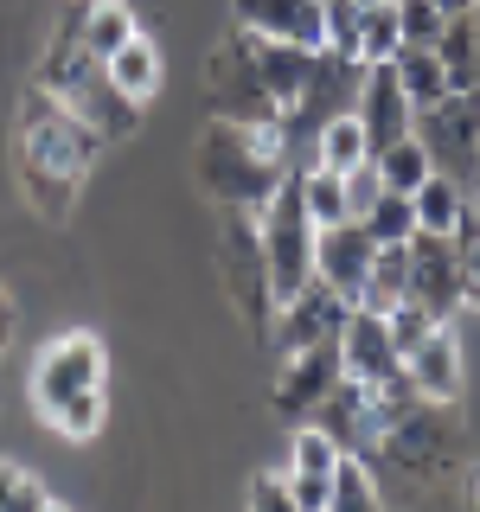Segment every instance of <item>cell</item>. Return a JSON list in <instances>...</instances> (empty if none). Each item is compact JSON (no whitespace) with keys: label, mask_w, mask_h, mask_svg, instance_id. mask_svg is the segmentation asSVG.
Segmentation results:
<instances>
[{"label":"cell","mask_w":480,"mask_h":512,"mask_svg":"<svg viewBox=\"0 0 480 512\" xmlns=\"http://www.w3.org/2000/svg\"><path fill=\"white\" fill-rule=\"evenodd\" d=\"M378 256V237L365 231L359 218H333V224H314V276L327 288H340L346 301H359L365 288V269Z\"/></svg>","instance_id":"7c38bea8"},{"label":"cell","mask_w":480,"mask_h":512,"mask_svg":"<svg viewBox=\"0 0 480 512\" xmlns=\"http://www.w3.org/2000/svg\"><path fill=\"white\" fill-rule=\"evenodd\" d=\"M295 180H301V205H308L314 224L352 218V212H346V173H340V167H320V160H314L308 173H295Z\"/></svg>","instance_id":"f546056e"},{"label":"cell","mask_w":480,"mask_h":512,"mask_svg":"<svg viewBox=\"0 0 480 512\" xmlns=\"http://www.w3.org/2000/svg\"><path fill=\"white\" fill-rule=\"evenodd\" d=\"M410 301H423L436 320H455L468 308V276H461V250L448 231L410 237Z\"/></svg>","instance_id":"30bf717a"},{"label":"cell","mask_w":480,"mask_h":512,"mask_svg":"<svg viewBox=\"0 0 480 512\" xmlns=\"http://www.w3.org/2000/svg\"><path fill=\"white\" fill-rule=\"evenodd\" d=\"M250 506H256V512H295V487H288V468L256 474V480H250Z\"/></svg>","instance_id":"f35d334b"},{"label":"cell","mask_w":480,"mask_h":512,"mask_svg":"<svg viewBox=\"0 0 480 512\" xmlns=\"http://www.w3.org/2000/svg\"><path fill=\"white\" fill-rule=\"evenodd\" d=\"M7 340H13V295L0 288V352H7Z\"/></svg>","instance_id":"ab89813d"},{"label":"cell","mask_w":480,"mask_h":512,"mask_svg":"<svg viewBox=\"0 0 480 512\" xmlns=\"http://www.w3.org/2000/svg\"><path fill=\"white\" fill-rule=\"evenodd\" d=\"M346 314H352V301L340 295V288H327L320 276H308L288 301H276V320H269V346H276L282 359H288V352H308V346H320V340H340Z\"/></svg>","instance_id":"9c48e42d"},{"label":"cell","mask_w":480,"mask_h":512,"mask_svg":"<svg viewBox=\"0 0 480 512\" xmlns=\"http://www.w3.org/2000/svg\"><path fill=\"white\" fill-rule=\"evenodd\" d=\"M474 26H480V0H474Z\"/></svg>","instance_id":"7bdbcfd3"},{"label":"cell","mask_w":480,"mask_h":512,"mask_svg":"<svg viewBox=\"0 0 480 512\" xmlns=\"http://www.w3.org/2000/svg\"><path fill=\"white\" fill-rule=\"evenodd\" d=\"M468 199H474V186H461L455 173L429 167V180L410 192V205H416V231H455L461 212H468Z\"/></svg>","instance_id":"7402d4cb"},{"label":"cell","mask_w":480,"mask_h":512,"mask_svg":"<svg viewBox=\"0 0 480 512\" xmlns=\"http://www.w3.org/2000/svg\"><path fill=\"white\" fill-rule=\"evenodd\" d=\"M333 461H340L333 436H320L314 423H295V442H288V487H295V512H327Z\"/></svg>","instance_id":"d6986e66"},{"label":"cell","mask_w":480,"mask_h":512,"mask_svg":"<svg viewBox=\"0 0 480 512\" xmlns=\"http://www.w3.org/2000/svg\"><path fill=\"white\" fill-rule=\"evenodd\" d=\"M45 506H58V493H45L26 468L0 461V512H45Z\"/></svg>","instance_id":"d6a6232c"},{"label":"cell","mask_w":480,"mask_h":512,"mask_svg":"<svg viewBox=\"0 0 480 512\" xmlns=\"http://www.w3.org/2000/svg\"><path fill=\"white\" fill-rule=\"evenodd\" d=\"M192 180L218 212H263L276 199V186L288 180L282 148H276V122L250 128L231 116H212L192 141Z\"/></svg>","instance_id":"7a4b0ae2"},{"label":"cell","mask_w":480,"mask_h":512,"mask_svg":"<svg viewBox=\"0 0 480 512\" xmlns=\"http://www.w3.org/2000/svg\"><path fill=\"white\" fill-rule=\"evenodd\" d=\"M256 39V32H250ZM320 45H295V39H256V64H263V84L276 96V109H288L308 84V64H314Z\"/></svg>","instance_id":"ffe728a7"},{"label":"cell","mask_w":480,"mask_h":512,"mask_svg":"<svg viewBox=\"0 0 480 512\" xmlns=\"http://www.w3.org/2000/svg\"><path fill=\"white\" fill-rule=\"evenodd\" d=\"M256 231H263V263H269V288L276 301H288L301 282L314 276V218L301 205V180L288 173L276 186V199L256 212Z\"/></svg>","instance_id":"8992f818"},{"label":"cell","mask_w":480,"mask_h":512,"mask_svg":"<svg viewBox=\"0 0 480 512\" xmlns=\"http://www.w3.org/2000/svg\"><path fill=\"white\" fill-rule=\"evenodd\" d=\"M359 13L365 0H320V20H327V45L346 58H359Z\"/></svg>","instance_id":"836d02e7"},{"label":"cell","mask_w":480,"mask_h":512,"mask_svg":"<svg viewBox=\"0 0 480 512\" xmlns=\"http://www.w3.org/2000/svg\"><path fill=\"white\" fill-rule=\"evenodd\" d=\"M365 461H372L378 474L404 480V487H442V480H455L461 468H468V442H461L455 404H429V397H416L397 423L378 429V442H372Z\"/></svg>","instance_id":"3957f363"},{"label":"cell","mask_w":480,"mask_h":512,"mask_svg":"<svg viewBox=\"0 0 480 512\" xmlns=\"http://www.w3.org/2000/svg\"><path fill=\"white\" fill-rule=\"evenodd\" d=\"M231 26L256 39H295V45H327L320 0H231Z\"/></svg>","instance_id":"2e32d148"},{"label":"cell","mask_w":480,"mask_h":512,"mask_svg":"<svg viewBox=\"0 0 480 512\" xmlns=\"http://www.w3.org/2000/svg\"><path fill=\"white\" fill-rule=\"evenodd\" d=\"M359 84H365V64L333 52V45H320L314 64H308V84L288 109H301L308 122H327V116H346V109H359Z\"/></svg>","instance_id":"5bb4252c"},{"label":"cell","mask_w":480,"mask_h":512,"mask_svg":"<svg viewBox=\"0 0 480 512\" xmlns=\"http://www.w3.org/2000/svg\"><path fill=\"white\" fill-rule=\"evenodd\" d=\"M359 122H365V148H391V141H404L410 128H416V109H410V96L404 84H397V71H391V58L384 64H365V84H359Z\"/></svg>","instance_id":"9a60e30c"},{"label":"cell","mask_w":480,"mask_h":512,"mask_svg":"<svg viewBox=\"0 0 480 512\" xmlns=\"http://www.w3.org/2000/svg\"><path fill=\"white\" fill-rule=\"evenodd\" d=\"M103 64H109V77H116V84L135 96V103H148V96L160 90V77H167V64H160V45L141 39V32L122 45V52H109Z\"/></svg>","instance_id":"d4e9b609"},{"label":"cell","mask_w":480,"mask_h":512,"mask_svg":"<svg viewBox=\"0 0 480 512\" xmlns=\"http://www.w3.org/2000/svg\"><path fill=\"white\" fill-rule=\"evenodd\" d=\"M404 372L416 384V397H429V404H455L461 391H468V365H461V340L448 333V320L436 333H429L423 346L404 352Z\"/></svg>","instance_id":"e0dca14e"},{"label":"cell","mask_w":480,"mask_h":512,"mask_svg":"<svg viewBox=\"0 0 480 512\" xmlns=\"http://www.w3.org/2000/svg\"><path fill=\"white\" fill-rule=\"evenodd\" d=\"M442 13H474V0H436Z\"/></svg>","instance_id":"60d3db41"},{"label":"cell","mask_w":480,"mask_h":512,"mask_svg":"<svg viewBox=\"0 0 480 512\" xmlns=\"http://www.w3.org/2000/svg\"><path fill=\"white\" fill-rule=\"evenodd\" d=\"M135 32H141V26H135V13H128L122 0H84V52H90V58L122 52Z\"/></svg>","instance_id":"484cf974"},{"label":"cell","mask_w":480,"mask_h":512,"mask_svg":"<svg viewBox=\"0 0 480 512\" xmlns=\"http://www.w3.org/2000/svg\"><path fill=\"white\" fill-rule=\"evenodd\" d=\"M442 20H448V13L436 7V0H397V26H404L410 45H436Z\"/></svg>","instance_id":"8d00e7d4"},{"label":"cell","mask_w":480,"mask_h":512,"mask_svg":"<svg viewBox=\"0 0 480 512\" xmlns=\"http://www.w3.org/2000/svg\"><path fill=\"white\" fill-rule=\"evenodd\" d=\"M359 224L378 237V244H410V237H416V205H410V192H391V186H384L378 205H372Z\"/></svg>","instance_id":"1f68e13d"},{"label":"cell","mask_w":480,"mask_h":512,"mask_svg":"<svg viewBox=\"0 0 480 512\" xmlns=\"http://www.w3.org/2000/svg\"><path fill=\"white\" fill-rule=\"evenodd\" d=\"M308 423L320 429V436H333L340 455H372V436H378V429H372V404H365V384L359 378H340V384H333V391L314 404Z\"/></svg>","instance_id":"ac0fdd59"},{"label":"cell","mask_w":480,"mask_h":512,"mask_svg":"<svg viewBox=\"0 0 480 512\" xmlns=\"http://www.w3.org/2000/svg\"><path fill=\"white\" fill-rule=\"evenodd\" d=\"M218 282H224V295H231V308L244 314L250 340H269V320H276V288H269L256 212H224V224H218Z\"/></svg>","instance_id":"277c9868"},{"label":"cell","mask_w":480,"mask_h":512,"mask_svg":"<svg viewBox=\"0 0 480 512\" xmlns=\"http://www.w3.org/2000/svg\"><path fill=\"white\" fill-rule=\"evenodd\" d=\"M436 58L448 71V90H480V26H474V13H448L442 20Z\"/></svg>","instance_id":"44dd1931"},{"label":"cell","mask_w":480,"mask_h":512,"mask_svg":"<svg viewBox=\"0 0 480 512\" xmlns=\"http://www.w3.org/2000/svg\"><path fill=\"white\" fill-rule=\"evenodd\" d=\"M404 295H410V244H378L372 269H365V288H359V308L391 314Z\"/></svg>","instance_id":"cb8c5ba5"},{"label":"cell","mask_w":480,"mask_h":512,"mask_svg":"<svg viewBox=\"0 0 480 512\" xmlns=\"http://www.w3.org/2000/svg\"><path fill=\"white\" fill-rule=\"evenodd\" d=\"M474 205H480V180H474Z\"/></svg>","instance_id":"ee69618b"},{"label":"cell","mask_w":480,"mask_h":512,"mask_svg":"<svg viewBox=\"0 0 480 512\" xmlns=\"http://www.w3.org/2000/svg\"><path fill=\"white\" fill-rule=\"evenodd\" d=\"M416 141H423L429 167L474 186L480 180V90H448L442 103L416 109Z\"/></svg>","instance_id":"52a82bcc"},{"label":"cell","mask_w":480,"mask_h":512,"mask_svg":"<svg viewBox=\"0 0 480 512\" xmlns=\"http://www.w3.org/2000/svg\"><path fill=\"white\" fill-rule=\"evenodd\" d=\"M384 320H391V340H397V352H410V346H423V340H429V333H436V327H442V320H436V314H429V308H423V301H410V295H404V301H397V308H391V314H384Z\"/></svg>","instance_id":"e575fe53"},{"label":"cell","mask_w":480,"mask_h":512,"mask_svg":"<svg viewBox=\"0 0 480 512\" xmlns=\"http://www.w3.org/2000/svg\"><path fill=\"white\" fill-rule=\"evenodd\" d=\"M372 160H378V173H384V186H391V192H416V186L429 180V154H423V141H416V128H410L404 141H391V148H378Z\"/></svg>","instance_id":"4dcf8cb0"},{"label":"cell","mask_w":480,"mask_h":512,"mask_svg":"<svg viewBox=\"0 0 480 512\" xmlns=\"http://www.w3.org/2000/svg\"><path fill=\"white\" fill-rule=\"evenodd\" d=\"M96 154H103V135L71 103H58L45 84H26L20 116H13V180H20V199L45 224L71 218L77 186L96 167Z\"/></svg>","instance_id":"6da1fadb"},{"label":"cell","mask_w":480,"mask_h":512,"mask_svg":"<svg viewBox=\"0 0 480 512\" xmlns=\"http://www.w3.org/2000/svg\"><path fill=\"white\" fill-rule=\"evenodd\" d=\"M84 391H103V346H96V333H64V340H52L39 352V365H32V404L52 423V416Z\"/></svg>","instance_id":"ba28073f"},{"label":"cell","mask_w":480,"mask_h":512,"mask_svg":"<svg viewBox=\"0 0 480 512\" xmlns=\"http://www.w3.org/2000/svg\"><path fill=\"white\" fill-rule=\"evenodd\" d=\"M340 378H346L340 340H320V346H308V352H288L282 372H276V384H269V410L288 416V423H308L314 404H320V397H327Z\"/></svg>","instance_id":"8fae6325"},{"label":"cell","mask_w":480,"mask_h":512,"mask_svg":"<svg viewBox=\"0 0 480 512\" xmlns=\"http://www.w3.org/2000/svg\"><path fill=\"white\" fill-rule=\"evenodd\" d=\"M468 308H474V314H480V282H474V288H468Z\"/></svg>","instance_id":"b9f144b4"},{"label":"cell","mask_w":480,"mask_h":512,"mask_svg":"<svg viewBox=\"0 0 480 512\" xmlns=\"http://www.w3.org/2000/svg\"><path fill=\"white\" fill-rule=\"evenodd\" d=\"M340 365H346V378H359V384H384V378L404 372V352H397L391 320L378 308H359V301H352V314L340 327Z\"/></svg>","instance_id":"4fadbf2b"},{"label":"cell","mask_w":480,"mask_h":512,"mask_svg":"<svg viewBox=\"0 0 480 512\" xmlns=\"http://www.w3.org/2000/svg\"><path fill=\"white\" fill-rule=\"evenodd\" d=\"M372 154L365 148V122H359V109H346V116H327L320 122V148H314V160L320 167H359V160Z\"/></svg>","instance_id":"83f0119b"},{"label":"cell","mask_w":480,"mask_h":512,"mask_svg":"<svg viewBox=\"0 0 480 512\" xmlns=\"http://www.w3.org/2000/svg\"><path fill=\"white\" fill-rule=\"evenodd\" d=\"M384 500L378 493V468L365 455H340L333 461V493H327V512H372Z\"/></svg>","instance_id":"4316f807"},{"label":"cell","mask_w":480,"mask_h":512,"mask_svg":"<svg viewBox=\"0 0 480 512\" xmlns=\"http://www.w3.org/2000/svg\"><path fill=\"white\" fill-rule=\"evenodd\" d=\"M397 45H404L397 0H365V13H359V64H384Z\"/></svg>","instance_id":"f1b7e54d"},{"label":"cell","mask_w":480,"mask_h":512,"mask_svg":"<svg viewBox=\"0 0 480 512\" xmlns=\"http://www.w3.org/2000/svg\"><path fill=\"white\" fill-rule=\"evenodd\" d=\"M391 71H397V84H404L410 109H429V103H442V96H448V71H442L436 45H410L404 39L391 52Z\"/></svg>","instance_id":"603a6c76"},{"label":"cell","mask_w":480,"mask_h":512,"mask_svg":"<svg viewBox=\"0 0 480 512\" xmlns=\"http://www.w3.org/2000/svg\"><path fill=\"white\" fill-rule=\"evenodd\" d=\"M52 429L58 436H71V442H90L96 429H103V391H84V397H71L58 416H52Z\"/></svg>","instance_id":"d590c367"},{"label":"cell","mask_w":480,"mask_h":512,"mask_svg":"<svg viewBox=\"0 0 480 512\" xmlns=\"http://www.w3.org/2000/svg\"><path fill=\"white\" fill-rule=\"evenodd\" d=\"M205 103H212V116L250 122V128H269L282 116L269 84H263V64H256V39L244 26H231L212 52H205Z\"/></svg>","instance_id":"5b68a950"},{"label":"cell","mask_w":480,"mask_h":512,"mask_svg":"<svg viewBox=\"0 0 480 512\" xmlns=\"http://www.w3.org/2000/svg\"><path fill=\"white\" fill-rule=\"evenodd\" d=\"M378 192H384V173H378V160H372V154H365L359 167H346V212H352V218L372 212Z\"/></svg>","instance_id":"74e56055"}]
</instances>
